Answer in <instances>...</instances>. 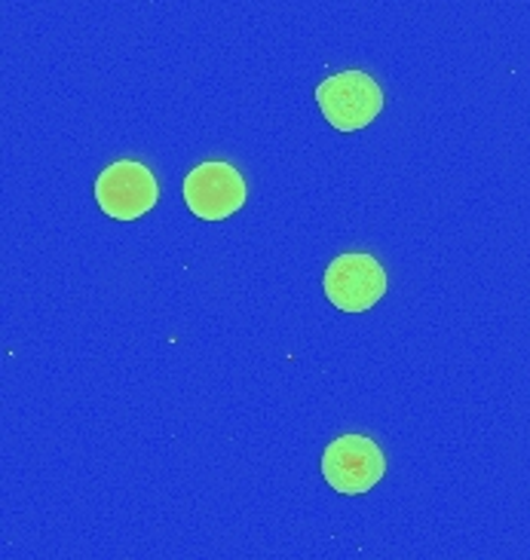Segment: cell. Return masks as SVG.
<instances>
[{
    "label": "cell",
    "mask_w": 530,
    "mask_h": 560,
    "mask_svg": "<svg viewBox=\"0 0 530 560\" xmlns=\"http://www.w3.org/2000/svg\"><path fill=\"white\" fill-rule=\"evenodd\" d=\"M316 102L322 117L337 132H359L378 120L383 110V90L365 71H341L319 83Z\"/></svg>",
    "instance_id": "obj_1"
},
{
    "label": "cell",
    "mask_w": 530,
    "mask_h": 560,
    "mask_svg": "<svg viewBox=\"0 0 530 560\" xmlns=\"http://www.w3.org/2000/svg\"><path fill=\"white\" fill-rule=\"evenodd\" d=\"M387 475V456L368 435H341L322 454V478L334 493L359 497Z\"/></svg>",
    "instance_id": "obj_2"
},
{
    "label": "cell",
    "mask_w": 530,
    "mask_h": 560,
    "mask_svg": "<svg viewBox=\"0 0 530 560\" xmlns=\"http://www.w3.org/2000/svg\"><path fill=\"white\" fill-rule=\"evenodd\" d=\"M322 288H325V298L341 313H365L378 306L380 298L387 294V273L375 255L347 252L329 264Z\"/></svg>",
    "instance_id": "obj_3"
},
{
    "label": "cell",
    "mask_w": 530,
    "mask_h": 560,
    "mask_svg": "<svg viewBox=\"0 0 530 560\" xmlns=\"http://www.w3.org/2000/svg\"><path fill=\"white\" fill-rule=\"evenodd\" d=\"M95 199L114 221H138L160 199L153 172L138 160H117L95 178Z\"/></svg>",
    "instance_id": "obj_4"
},
{
    "label": "cell",
    "mask_w": 530,
    "mask_h": 560,
    "mask_svg": "<svg viewBox=\"0 0 530 560\" xmlns=\"http://www.w3.org/2000/svg\"><path fill=\"white\" fill-rule=\"evenodd\" d=\"M184 202L187 209L197 214L199 221H224L230 214H237L245 206L243 175L237 166L212 160V163H199L187 178H184Z\"/></svg>",
    "instance_id": "obj_5"
}]
</instances>
